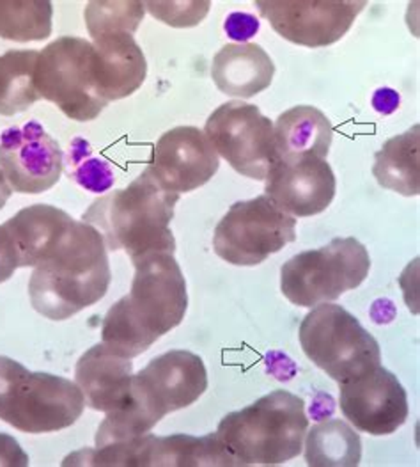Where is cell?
Masks as SVG:
<instances>
[{"mask_svg":"<svg viewBox=\"0 0 420 467\" xmlns=\"http://www.w3.org/2000/svg\"><path fill=\"white\" fill-rule=\"evenodd\" d=\"M279 159L312 155L324 159L330 151L333 127L312 105H296L277 118L273 127Z\"/></svg>","mask_w":420,"mask_h":467,"instance_id":"22","label":"cell"},{"mask_svg":"<svg viewBox=\"0 0 420 467\" xmlns=\"http://www.w3.org/2000/svg\"><path fill=\"white\" fill-rule=\"evenodd\" d=\"M39 52L9 50L0 56V116H15L39 100L34 69Z\"/></svg>","mask_w":420,"mask_h":467,"instance_id":"25","label":"cell"},{"mask_svg":"<svg viewBox=\"0 0 420 467\" xmlns=\"http://www.w3.org/2000/svg\"><path fill=\"white\" fill-rule=\"evenodd\" d=\"M146 2H89L86 7L87 31L93 36L133 34L144 18Z\"/></svg>","mask_w":420,"mask_h":467,"instance_id":"27","label":"cell"},{"mask_svg":"<svg viewBox=\"0 0 420 467\" xmlns=\"http://www.w3.org/2000/svg\"><path fill=\"white\" fill-rule=\"evenodd\" d=\"M339 405L356 431L394 434L408 420V395L397 377L380 367L339 384Z\"/></svg>","mask_w":420,"mask_h":467,"instance_id":"14","label":"cell"},{"mask_svg":"<svg viewBox=\"0 0 420 467\" xmlns=\"http://www.w3.org/2000/svg\"><path fill=\"white\" fill-rule=\"evenodd\" d=\"M101 178H107L112 182V172L107 164L103 162H97V161H91L87 162L86 166L80 167V171L77 172V180L87 187V189H93V182H97V191H105L107 185L101 182Z\"/></svg>","mask_w":420,"mask_h":467,"instance_id":"31","label":"cell"},{"mask_svg":"<svg viewBox=\"0 0 420 467\" xmlns=\"http://www.w3.org/2000/svg\"><path fill=\"white\" fill-rule=\"evenodd\" d=\"M258 20L251 15L234 13L227 18L226 31L232 39H247L252 34L258 33Z\"/></svg>","mask_w":420,"mask_h":467,"instance_id":"32","label":"cell"},{"mask_svg":"<svg viewBox=\"0 0 420 467\" xmlns=\"http://www.w3.org/2000/svg\"><path fill=\"white\" fill-rule=\"evenodd\" d=\"M219 166V153L202 130L176 127L157 142L148 171L165 191L183 194L208 183Z\"/></svg>","mask_w":420,"mask_h":467,"instance_id":"16","label":"cell"},{"mask_svg":"<svg viewBox=\"0 0 420 467\" xmlns=\"http://www.w3.org/2000/svg\"><path fill=\"white\" fill-rule=\"evenodd\" d=\"M296 240V219L268 196L234 202L215 228V253L230 265L256 267Z\"/></svg>","mask_w":420,"mask_h":467,"instance_id":"10","label":"cell"},{"mask_svg":"<svg viewBox=\"0 0 420 467\" xmlns=\"http://www.w3.org/2000/svg\"><path fill=\"white\" fill-rule=\"evenodd\" d=\"M153 16L174 27H192L208 15L210 2H146Z\"/></svg>","mask_w":420,"mask_h":467,"instance_id":"28","label":"cell"},{"mask_svg":"<svg viewBox=\"0 0 420 467\" xmlns=\"http://www.w3.org/2000/svg\"><path fill=\"white\" fill-rule=\"evenodd\" d=\"M133 365L131 359L118 356L103 343L89 348L77 363L75 379L86 405L110 412L129 399Z\"/></svg>","mask_w":420,"mask_h":467,"instance_id":"19","label":"cell"},{"mask_svg":"<svg viewBox=\"0 0 420 467\" xmlns=\"http://www.w3.org/2000/svg\"><path fill=\"white\" fill-rule=\"evenodd\" d=\"M133 265L128 296L108 309L101 326V343L128 359L178 327L189 307L187 283L174 253H151Z\"/></svg>","mask_w":420,"mask_h":467,"instance_id":"1","label":"cell"},{"mask_svg":"<svg viewBox=\"0 0 420 467\" xmlns=\"http://www.w3.org/2000/svg\"><path fill=\"white\" fill-rule=\"evenodd\" d=\"M0 466H29L27 453L20 448V444L11 435L0 434Z\"/></svg>","mask_w":420,"mask_h":467,"instance_id":"30","label":"cell"},{"mask_svg":"<svg viewBox=\"0 0 420 467\" xmlns=\"http://www.w3.org/2000/svg\"><path fill=\"white\" fill-rule=\"evenodd\" d=\"M300 345L335 382H348L382 363L380 345L343 306L324 302L300 324Z\"/></svg>","mask_w":420,"mask_h":467,"instance_id":"7","label":"cell"},{"mask_svg":"<svg viewBox=\"0 0 420 467\" xmlns=\"http://www.w3.org/2000/svg\"><path fill=\"white\" fill-rule=\"evenodd\" d=\"M105 464L127 467L238 466L217 434L204 437L185 434L155 437L149 432L125 444L107 448Z\"/></svg>","mask_w":420,"mask_h":467,"instance_id":"15","label":"cell"},{"mask_svg":"<svg viewBox=\"0 0 420 467\" xmlns=\"http://www.w3.org/2000/svg\"><path fill=\"white\" fill-rule=\"evenodd\" d=\"M275 75L271 57L256 43H229L213 57L211 77L229 97L252 99L270 88Z\"/></svg>","mask_w":420,"mask_h":467,"instance_id":"20","label":"cell"},{"mask_svg":"<svg viewBox=\"0 0 420 467\" xmlns=\"http://www.w3.org/2000/svg\"><path fill=\"white\" fill-rule=\"evenodd\" d=\"M20 268L18 264V253L13 242V236L5 224L0 226V283H5L15 270Z\"/></svg>","mask_w":420,"mask_h":467,"instance_id":"29","label":"cell"},{"mask_svg":"<svg viewBox=\"0 0 420 467\" xmlns=\"http://www.w3.org/2000/svg\"><path fill=\"white\" fill-rule=\"evenodd\" d=\"M11 194H13V189L9 187L7 180L4 178V174L0 171V210L5 206V202L11 198Z\"/></svg>","mask_w":420,"mask_h":467,"instance_id":"33","label":"cell"},{"mask_svg":"<svg viewBox=\"0 0 420 467\" xmlns=\"http://www.w3.org/2000/svg\"><path fill=\"white\" fill-rule=\"evenodd\" d=\"M0 171L20 194L52 189L63 172V150L37 121L11 127L0 137Z\"/></svg>","mask_w":420,"mask_h":467,"instance_id":"13","label":"cell"},{"mask_svg":"<svg viewBox=\"0 0 420 467\" xmlns=\"http://www.w3.org/2000/svg\"><path fill=\"white\" fill-rule=\"evenodd\" d=\"M307 431L305 401L277 389L224 416L215 434L238 466H279L302 453Z\"/></svg>","mask_w":420,"mask_h":467,"instance_id":"5","label":"cell"},{"mask_svg":"<svg viewBox=\"0 0 420 467\" xmlns=\"http://www.w3.org/2000/svg\"><path fill=\"white\" fill-rule=\"evenodd\" d=\"M420 129L415 125L405 134L388 139L374 157L373 174L378 183L403 196H419Z\"/></svg>","mask_w":420,"mask_h":467,"instance_id":"23","label":"cell"},{"mask_svg":"<svg viewBox=\"0 0 420 467\" xmlns=\"http://www.w3.org/2000/svg\"><path fill=\"white\" fill-rule=\"evenodd\" d=\"M73 221L75 219L61 208L52 204H33L4 223L13 236L20 267L39 265Z\"/></svg>","mask_w":420,"mask_h":467,"instance_id":"21","label":"cell"},{"mask_svg":"<svg viewBox=\"0 0 420 467\" xmlns=\"http://www.w3.org/2000/svg\"><path fill=\"white\" fill-rule=\"evenodd\" d=\"M52 2H0V37L11 41H43L52 34Z\"/></svg>","mask_w":420,"mask_h":467,"instance_id":"26","label":"cell"},{"mask_svg":"<svg viewBox=\"0 0 420 467\" xmlns=\"http://www.w3.org/2000/svg\"><path fill=\"white\" fill-rule=\"evenodd\" d=\"M178 192L165 191L146 169L127 189L108 192L95 201L82 221L97 228L107 251H125L133 260L151 253H174L170 230Z\"/></svg>","mask_w":420,"mask_h":467,"instance_id":"4","label":"cell"},{"mask_svg":"<svg viewBox=\"0 0 420 467\" xmlns=\"http://www.w3.org/2000/svg\"><path fill=\"white\" fill-rule=\"evenodd\" d=\"M97 95L107 101L133 95L146 80L148 63L133 34L110 33L93 37Z\"/></svg>","mask_w":420,"mask_h":467,"instance_id":"18","label":"cell"},{"mask_svg":"<svg viewBox=\"0 0 420 467\" xmlns=\"http://www.w3.org/2000/svg\"><path fill=\"white\" fill-rule=\"evenodd\" d=\"M86 409L80 388L65 377L29 371L0 356V420L26 434H50L75 425Z\"/></svg>","mask_w":420,"mask_h":467,"instance_id":"6","label":"cell"},{"mask_svg":"<svg viewBox=\"0 0 420 467\" xmlns=\"http://www.w3.org/2000/svg\"><path fill=\"white\" fill-rule=\"evenodd\" d=\"M34 84L41 99L56 103L73 121H93L108 105L97 91L93 43L63 36L39 52Z\"/></svg>","mask_w":420,"mask_h":467,"instance_id":"9","label":"cell"},{"mask_svg":"<svg viewBox=\"0 0 420 467\" xmlns=\"http://www.w3.org/2000/svg\"><path fill=\"white\" fill-rule=\"evenodd\" d=\"M204 134L227 164L247 178L264 180L279 161L273 123L256 105L241 100L222 103L208 118Z\"/></svg>","mask_w":420,"mask_h":467,"instance_id":"11","label":"cell"},{"mask_svg":"<svg viewBox=\"0 0 420 467\" xmlns=\"http://www.w3.org/2000/svg\"><path fill=\"white\" fill-rule=\"evenodd\" d=\"M110 281L103 236L91 224L73 221L46 258L34 267L29 297L37 313L61 322L101 301Z\"/></svg>","mask_w":420,"mask_h":467,"instance_id":"2","label":"cell"},{"mask_svg":"<svg viewBox=\"0 0 420 467\" xmlns=\"http://www.w3.org/2000/svg\"><path fill=\"white\" fill-rule=\"evenodd\" d=\"M266 196L292 217L324 212L335 196V174L324 159L312 155L279 159L266 174Z\"/></svg>","mask_w":420,"mask_h":467,"instance_id":"17","label":"cell"},{"mask_svg":"<svg viewBox=\"0 0 420 467\" xmlns=\"http://www.w3.org/2000/svg\"><path fill=\"white\" fill-rule=\"evenodd\" d=\"M365 0H258L256 7L273 31L294 45L320 48L352 29Z\"/></svg>","mask_w":420,"mask_h":467,"instance_id":"12","label":"cell"},{"mask_svg":"<svg viewBox=\"0 0 420 467\" xmlns=\"http://www.w3.org/2000/svg\"><path fill=\"white\" fill-rule=\"evenodd\" d=\"M305 441V462L311 467H355L362 459V442L343 420H328L311 429Z\"/></svg>","mask_w":420,"mask_h":467,"instance_id":"24","label":"cell"},{"mask_svg":"<svg viewBox=\"0 0 420 467\" xmlns=\"http://www.w3.org/2000/svg\"><path fill=\"white\" fill-rule=\"evenodd\" d=\"M208 389L204 361L189 350H170L131 377L129 399L97 432V448L125 444L148 434L167 414L190 407Z\"/></svg>","mask_w":420,"mask_h":467,"instance_id":"3","label":"cell"},{"mask_svg":"<svg viewBox=\"0 0 420 467\" xmlns=\"http://www.w3.org/2000/svg\"><path fill=\"white\" fill-rule=\"evenodd\" d=\"M371 270L364 244L353 236L333 238L328 245L305 251L281 268V290L288 301L316 307L358 288Z\"/></svg>","mask_w":420,"mask_h":467,"instance_id":"8","label":"cell"}]
</instances>
